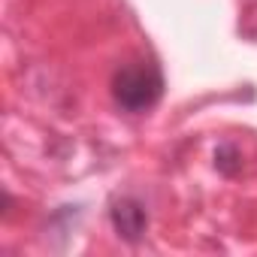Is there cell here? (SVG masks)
<instances>
[{
	"label": "cell",
	"instance_id": "6da1fadb",
	"mask_svg": "<svg viewBox=\"0 0 257 257\" xmlns=\"http://www.w3.org/2000/svg\"><path fill=\"white\" fill-rule=\"evenodd\" d=\"M164 85H167L164 73L155 61H149V58L127 61L112 76V100H115L118 109L140 115V112H149L161 103Z\"/></svg>",
	"mask_w": 257,
	"mask_h": 257
},
{
	"label": "cell",
	"instance_id": "7a4b0ae2",
	"mask_svg": "<svg viewBox=\"0 0 257 257\" xmlns=\"http://www.w3.org/2000/svg\"><path fill=\"white\" fill-rule=\"evenodd\" d=\"M109 221H112L115 233L131 245H137L149 230V212L137 197H115L112 209H109Z\"/></svg>",
	"mask_w": 257,
	"mask_h": 257
}]
</instances>
